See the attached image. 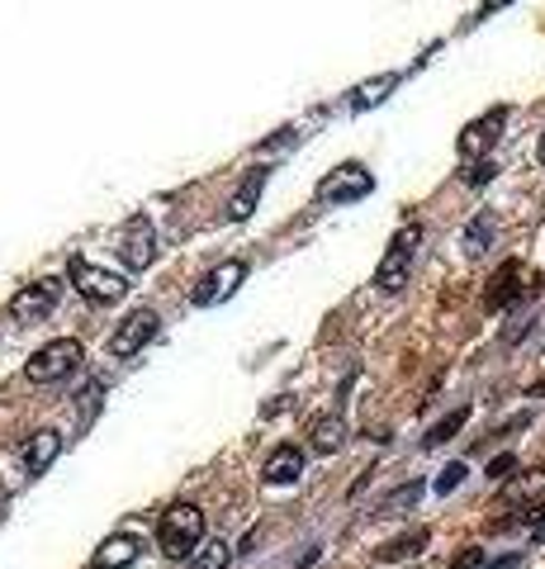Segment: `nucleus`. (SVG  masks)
<instances>
[{
	"instance_id": "obj_9",
	"label": "nucleus",
	"mask_w": 545,
	"mask_h": 569,
	"mask_svg": "<svg viewBox=\"0 0 545 569\" xmlns=\"http://www.w3.org/2000/svg\"><path fill=\"white\" fill-rule=\"evenodd\" d=\"M57 304V280H38V284H29V290H20L10 299V313L20 323H38V319H48Z\"/></svg>"
},
{
	"instance_id": "obj_10",
	"label": "nucleus",
	"mask_w": 545,
	"mask_h": 569,
	"mask_svg": "<svg viewBox=\"0 0 545 569\" xmlns=\"http://www.w3.org/2000/svg\"><path fill=\"white\" fill-rule=\"evenodd\" d=\"M57 451H63V432H53V427H38L34 432V437H29L24 442V475L29 479H38L43 470H48L53 466V460H57Z\"/></svg>"
},
{
	"instance_id": "obj_31",
	"label": "nucleus",
	"mask_w": 545,
	"mask_h": 569,
	"mask_svg": "<svg viewBox=\"0 0 545 569\" xmlns=\"http://www.w3.org/2000/svg\"><path fill=\"white\" fill-rule=\"evenodd\" d=\"M522 556H503V560H493V565H483V569H518Z\"/></svg>"
},
{
	"instance_id": "obj_5",
	"label": "nucleus",
	"mask_w": 545,
	"mask_h": 569,
	"mask_svg": "<svg viewBox=\"0 0 545 569\" xmlns=\"http://www.w3.org/2000/svg\"><path fill=\"white\" fill-rule=\"evenodd\" d=\"M370 190H375V176L360 167V161H346V167H337L323 186H318V200L323 204H352V200H366Z\"/></svg>"
},
{
	"instance_id": "obj_1",
	"label": "nucleus",
	"mask_w": 545,
	"mask_h": 569,
	"mask_svg": "<svg viewBox=\"0 0 545 569\" xmlns=\"http://www.w3.org/2000/svg\"><path fill=\"white\" fill-rule=\"evenodd\" d=\"M204 542V513L194 503H176L166 507L162 522H157V546L166 550L171 560H190Z\"/></svg>"
},
{
	"instance_id": "obj_18",
	"label": "nucleus",
	"mask_w": 545,
	"mask_h": 569,
	"mask_svg": "<svg viewBox=\"0 0 545 569\" xmlns=\"http://www.w3.org/2000/svg\"><path fill=\"white\" fill-rule=\"evenodd\" d=\"M489 243H493V214H475L469 219V228H465V252L469 257H479Z\"/></svg>"
},
{
	"instance_id": "obj_16",
	"label": "nucleus",
	"mask_w": 545,
	"mask_h": 569,
	"mask_svg": "<svg viewBox=\"0 0 545 569\" xmlns=\"http://www.w3.org/2000/svg\"><path fill=\"white\" fill-rule=\"evenodd\" d=\"M262 186H266V171H252L247 181H242V190L233 194V204H229V219H233V223H242V219L252 214V204L262 200Z\"/></svg>"
},
{
	"instance_id": "obj_33",
	"label": "nucleus",
	"mask_w": 545,
	"mask_h": 569,
	"mask_svg": "<svg viewBox=\"0 0 545 569\" xmlns=\"http://www.w3.org/2000/svg\"><path fill=\"white\" fill-rule=\"evenodd\" d=\"M536 157H541V167H545V133H541V147H536Z\"/></svg>"
},
{
	"instance_id": "obj_12",
	"label": "nucleus",
	"mask_w": 545,
	"mask_h": 569,
	"mask_svg": "<svg viewBox=\"0 0 545 569\" xmlns=\"http://www.w3.org/2000/svg\"><path fill=\"white\" fill-rule=\"evenodd\" d=\"M503 119H508V110H493V114L475 119V124H469V129L460 133V157H479V153H489L493 138H498V129H503Z\"/></svg>"
},
{
	"instance_id": "obj_17",
	"label": "nucleus",
	"mask_w": 545,
	"mask_h": 569,
	"mask_svg": "<svg viewBox=\"0 0 545 569\" xmlns=\"http://www.w3.org/2000/svg\"><path fill=\"white\" fill-rule=\"evenodd\" d=\"M465 417H469V409H456V413H446L442 423H436V427L427 432V437H422V446H427V451H436V446H446V442H451V437H456V432L465 427Z\"/></svg>"
},
{
	"instance_id": "obj_20",
	"label": "nucleus",
	"mask_w": 545,
	"mask_h": 569,
	"mask_svg": "<svg viewBox=\"0 0 545 569\" xmlns=\"http://www.w3.org/2000/svg\"><path fill=\"white\" fill-rule=\"evenodd\" d=\"M418 499H422V479H408V484H399V489H393L389 499L380 503V517H393L399 507H413Z\"/></svg>"
},
{
	"instance_id": "obj_19",
	"label": "nucleus",
	"mask_w": 545,
	"mask_h": 569,
	"mask_svg": "<svg viewBox=\"0 0 545 569\" xmlns=\"http://www.w3.org/2000/svg\"><path fill=\"white\" fill-rule=\"evenodd\" d=\"M393 86H399V71H385V77H375V81L360 86L352 104H356V110H366V104H380V100H385V91H393Z\"/></svg>"
},
{
	"instance_id": "obj_26",
	"label": "nucleus",
	"mask_w": 545,
	"mask_h": 569,
	"mask_svg": "<svg viewBox=\"0 0 545 569\" xmlns=\"http://www.w3.org/2000/svg\"><path fill=\"white\" fill-rule=\"evenodd\" d=\"M294 138H299V133H294V129H280V133H276V138H270V143H262V147H256V153H262V157H276V153H285V147H290Z\"/></svg>"
},
{
	"instance_id": "obj_24",
	"label": "nucleus",
	"mask_w": 545,
	"mask_h": 569,
	"mask_svg": "<svg viewBox=\"0 0 545 569\" xmlns=\"http://www.w3.org/2000/svg\"><path fill=\"white\" fill-rule=\"evenodd\" d=\"M512 470H518V456H508V451H503V456H493V460H489V470H483V475H489L493 484H508V475H512Z\"/></svg>"
},
{
	"instance_id": "obj_25",
	"label": "nucleus",
	"mask_w": 545,
	"mask_h": 569,
	"mask_svg": "<svg viewBox=\"0 0 545 569\" xmlns=\"http://www.w3.org/2000/svg\"><path fill=\"white\" fill-rule=\"evenodd\" d=\"M460 479H465V466L456 460V466H446L442 475H436V493H442V499H446L451 489H460Z\"/></svg>"
},
{
	"instance_id": "obj_21",
	"label": "nucleus",
	"mask_w": 545,
	"mask_h": 569,
	"mask_svg": "<svg viewBox=\"0 0 545 569\" xmlns=\"http://www.w3.org/2000/svg\"><path fill=\"white\" fill-rule=\"evenodd\" d=\"M342 446V417H318L313 423V451H337Z\"/></svg>"
},
{
	"instance_id": "obj_23",
	"label": "nucleus",
	"mask_w": 545,
	"mask_h": 569,
	"mask_svg": "<svg viewBox=\"0 0 545 569\" xmlns=\"http://www.w3.org/2000/svg\"><path fill=\"white\" fill-rule=\"evenodd\" d=\"M233 556H237V550H233V546H223V542H214V546H209V550H204V556H200V569H229V565H233Z\"/></svg>"
},
{
	"instance_id": "obj_29",
	"label": "nucleus",
	"mask_w": 545,
	"mask_h": 569,
	"mask_svg": "<svg viewBox=\"0 0 545 569\" xmlns=\"http://www.w3.org/2000/svg\"><path fill=\"white\" fill-rule=\"evenodd\" d=\"M532 542H545V507L532 513Z\"/></svg>"
},
{
	"instance_id": "obj_7",
	"label": "nucleus",
	"mask_w": 545,
	"mask_h": 569,
	"mask_svg": "<svg viewBox=\"0 0 545 569\" xmlns=\"http://www.w3.org/2000/svg\"><path fill=\"white\" fill-rule=\"evenodd\" d=\"M242 280H247V261H223V266H214V271H209V276L190 290V304H194V309H214V304H223V299L237 290Z\"/></svg>"
},
{
	"instance_id": "obj_30",
	"label": "nucleus",
	"mask_w": 545,
	"mask_h": 569,
	"mask_svg": "<svg viewBox=\"0 0 545 569\" xmlns=\"http://www.w3.org/2000/svg\"><path fill=\"white\" fill-rule=\"evenodd\" d=\"M503 5H512V0H483V5H479V14H475V20H489V14H493V10H503Z\"/></svg>"
},
{
	"instance_id": "obj_4",
	"label": "nucleus",
	"mask_w": 545,
	"mask_h": 569,
	"mask_svg": "<svg viewBox=\"0 0 545 569\" xmlns=\"http://www.w3.org/2000/svg\"><path fill=\"white\" fill-rule=\"evenodd\" d=\"M71 280H77V290L90 299V304H119V299L129 294V280L104 271V266H90V261H71Z\"/></svg>"
},
{
	"instance_id": "obj_22",
	"label": "nucleus",
	"mask_w": 545,
	"mask_h": 569,
	"mask_svg": "<svg viewBox=\"0 0 545 569\" xmlns=\"http://www.w3.org/2000/svg\"><path fill=\"white\" fill-rule=\"evenodd\" d=\"M541 489H545V470H532V475L512 479V484L503 489V499H508V503H522V499H536Z\"/></svg>"
},
{
	"instance_id": "obj_8",
	"label": "nucleus",
	"mask_w": 545,
	"mask_h": 569,
	"mask_svg": "<svg viewBox=\"0 0 545 569\" xmlns=\"http://www.w3.org/2000/svg\"><path fill=\"white\" fill-rule=\"evenodd\" d=\"M119 257H124L133 271H147V266L157 261V233H153V223L133 219L129 233H124V243H119Z\"/></svg>"
},
{
	"instance_id": "obj_32",
	"label": "nucleus",
	"mask_w": 545,
	"mask_h": 569,
	"mask_svg": "<svg viewBox=\"0 0 545 569\" xmlns=\"http://www.w3.org/2000/svg\"><path fill=\"white\" fill-rule=\"evenodd\" d=\"M5 507H10V484L0 479V513H5Z\"/></svg>"
},
{
	"instance_id": "obj_2",
	"label": "nucleus",
	"mask_w": 545,
	"mask_h": 569,
	"mask_svg": "<svg viewBox=\"0 0 545 569\" xmlns=\"http://www.w3.org/2000/svg\"><path fill=\"white\" fill-rule=\"evenodd\" d=\"M77 366H81V342L57 337V342H48V347H38L34 356H29L24 376L34 380V384H53V380H67Z\"/></svg>"
},
{
	"instance_id": "obj_13",
	"label": "nucleus",
	"mask_w": 545,
	"mask_h": 569,
	"mask_svg": "<svg viewBox=\"0 0 545 569\" xmlns=\"http://www.w3.org/2000/svg\"><path fill=\"white\" fill-rule=\"evenodd\" d=\"M518 294H522V261H503V271L493 276L489 294H483V304H489V309H508Z\"/></svg>"
},
{
	"instance_id": "obj_15",
	"label": "nucleus",
	"mask_w": 545,
	"mask_h": 569,
	"mask_svg": "<svg viewBox=\"0 0 545 569\" xmlns=\"http://www.w3.org/2000/svg\"><path fill=\"white\" fill-rule=\"evenodd\" d=\"M432 542V532L427 527H413V532H403V536H393L389 546H380V565H399V560H413L422 556V546Z\"/></svg>"
},
{
	"instance_id": "obj_6",
	"label": "nucleus",
	"mask_w": 545,
	"mask_h": 569,
	"mask_svg": "<svg viewBox=\"0 0 545 569\" xmlns=\"http://www.w3.org/2000/svg\"><path fill=\"white\" fill-rule=\"evenodd\" d=\"M157 327H162V323H157L153 309H133L129 319L110 333V356H119V361H124V356H138L147 342L157 337Z\"/></svg>"
},
{
	"instance_id": "obj_28",
	"label": "nucleus",
	"mask_w": 545,
	"mask_h": 569,
	"mask_svg": "<svg viewBox=\"0 0 545 569\" xmlns=\"http://www.w3.org/2000/svg\"><path fill=\"white\" fill-rule=\"evenodd\" d=\"M493 171H498L493 161H475V167L465 171V181H469V186H489V181H493Z\"/></svg>"
},
{
	"instance_id": "obj_3",
	"label": "nucleus",
	"mask_w": 545,
	"mask_h": 569,
	"mask_svg": "<svg viewBox=\"0 0 545 569\" xmlns=\"http://www.w3.org/2000/svg\"><path fill=\"white\" fill-rule=\"evenodd\" d=\"M418 237H422L418 223H408V228L393 233V243H389V252H385L380 271H375V284H380L385 294H399L403 284H408V271H413V252H418Z\"/></svg>"
},
{
	"instance_id": "obj_14",
	"label": "nucleus",
	"mask_w": 545,
	"mask_h": 569,
	"mask_svg": "<svg viewBox=\"0 0 545 569\" xmlns=\"http://www.w3.org/2000/svg\"><path fill=\"white\" fill-rule=\"evenodd\" d=\"M138 536H110L100 550H96V569H129L138 560Z\"/></svg>"
},
{
	"instance_id": "obj_27",
	"label": "nucleus",
	"mask_w": 545,
	"mask_h": 569,
	"mask_svg": "<svg viewBox=\"0 0 545 569\" xmlns=\"http://www.w3.org/2000/svg\"><path fill=\"white\" fill-rule=\"evenodd\" d=\"M451 569H483V550L479 546H465L456 560H451Z\"/></svg>"
},
{
	"instance_id": "obj_11",
	"label": "nucleus",
	"mask_w": 545,
	"mask_h": 569,
	"mask_svg": "<svg viewBox=\"0 0 545 569\" xmlns=\"http://www.w3.org/2000/svg\"><path fill=\"white\" fill-rule=\"evenodd\" d=\"M299 475H304V451H299L294 442L276 446V451L266 456V466H262V479H266V484H294Z\"/></svg>"
}]
</instances>
